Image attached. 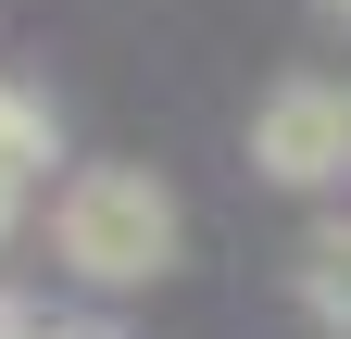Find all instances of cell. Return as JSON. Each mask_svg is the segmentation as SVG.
<instances>
[{
	"instance_id": "6da1fadb",
	"label": "cell",
	"mask_w": 351,
	"mask_h": 339,
	"mask_svg": "<svg viewBox=\"0 0 351 339\" xmlns=\"http://www.w3.org/2000/svg\"><path fill=\"white\" fill-rule=\"evenodd\" d=\"M51 264L75 289H151L176 264V189L138 163H88L51 189Z\"/></svg>"
},
{
	"instance_id": "7a4b0ae2",
	"label": "cell",
	"mask_w": 351,
	"mask_h": 339,
	"mask_svg": "<svg viewBox=\"0 0 351 339\" xmlns=\"http://www.w3.org/2000/svg\"><path fill=\"white\" fill-rule=\"evenodd\" d=\"M251 163L276 189H339L351 176V89L339 75H276L251 113Z\"/></svg>"
},
{
	"instance_id": "3957f363",
	"label": "cell",
	"mask_w": 351,
	"mask_h": 339,
	"mask_svg": "<svg viewBox=\"0 0 351 339\" xmlns=\"http://www.w3.org/2000/svg\"><path fill=\"white\" fill-rule=\"evenodd\" d=\"M301 302H314V327H351V226L301 239Z\"/></svg>"
},
{
	"instance_id": "277c9868",
	"label": "cell",
	"mask_w": 351,
	"mask_h": 339,
	"mask_svg": "<svg viewBox=\"0 0 351 339\" xmlns=\"http://www.w3.org/2000/svg\"><path fill=\"white\" fill-rule=\"evenodd\" d=\"M0 176H13V189H25V176H51V113H38L13 75H0Z\"/></svg>"
},
{
	"instance_id": "5b68a950",
	"label": "cell",
	"mask_w": 351,
	"mask_h": 339,
	"mask_svg": "<svg viewBox=\"0 0 351 339\" xmlns=\"http://www.w3.org/2000/svg\"><path fill=\"white\" fill-rule=\"evenodd\" d=\"M13 226H25V189H13V176H0V239H13Z\"/></svg>"
},
{
	"instance_id": "8992f818",
	"label": "cell",
	"mask_w": 351,
	"mask_h": 339,
	"mask_svg": "<svg viewBox=\"0 0 351 339\" xmlns=\"http://www.w3.org/2000/svg\"><path fill=\"white\" fill-rule=\"evenodd\" d=\"M326 13H351V0H326Z\"/></svg>"
}]
</instances>
